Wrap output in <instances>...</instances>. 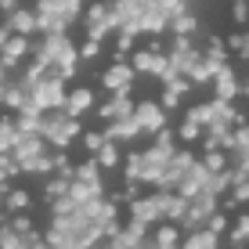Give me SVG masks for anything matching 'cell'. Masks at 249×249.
Instances as JSON below:
<instances>
[{
	"mask_svg": "<svg viewBox=\"0 0 249 249\" xmlns=\"http://www.w3.org/2000/svg\"><path fill=\"white\" fill-rule=\"evenodd\" d=\"M174 235H177L174 228H162V231H159V242H174Z\"/></svg>",
	"mask_w": 249,
	"mask_h": 249,
	"instance_id": "obj_7",
	"label": "cell"
},
{
	"mask_svg": "<svg viewBox=\"0 0 249 249\" xmlns=\"http://www.w3.org/2000/svg\"><path fill=\"white\" fill-rule=\"evenodd\" d=\"M242 90H246V94H249V83H246V87H242Z\"/></svg>",
	"mask_w": 249,
	"mask_h": 249,
	"instance_id": "obj_8",
	"label": "cell"
},
{
	"mask_svg": "<svg viewBox=\"0 0 249 249\" xmlns=\"http://www.w3.org/2000/svg\"><path fill=\"white\" fill-rule=\"evenodd\" d=\"M90 105V94L87 90H80V94H72V98H69V108H72V112H76V108H87Z\"/></svg>",
	"mask_w": 249,
	"mask_h": 249,
	"instance_id": "obj_5",
	"label": "cell"
},
{
	"mask_svg": "<svg viewBox=\"0 0 249 249\" xmlns=\"http://www.w3.org/2000/svg\"><path fill=\"white\" fill-rule=\"evenodd\" d=\"M217 87H220V98H231V94H235V80H231V72H220Z\"/></svg>",
	"mask_w": 249,
	"mask_h": 249,
	"instance_id": "obj_4",
	"label": "cell"
},
{
	"mask_svg": "<svg viewBox=\"0 0 249 249\" xmlns=\"http://www.w3.org/2000/svg\"><path fill=\"white\" fill-rule=\"evenodd\" d=\"M137 112H141L144 126H159V108H156V105H141V108H137Z\"/></svg>",
	"mask_w": 249,
	"mask_h": 249,
	"instance_id": "obj_2",
	"label": "cell"
},
{
	"mask_svg": "<svg viewBox=\"0 0 249 249\" xmlns=\"http://www.w3.org/2000/svg\"><path fill=\"white\" fill-rule=\"evenodd\" d=\"M126 80H130V69H126V65H116L112 72L105 76V83H112V87H123Z\"/></svg>",
	"mask_w": 249,
	"mask_h": 249,
	"instance_id": "obj_1",
	"label": "cell"
},
{
	"mask_svg": "<svg viewBox=\"0 0 249 249\" xmlns=\"http://www.w3.org/2000/svg\"><path fill=\"white\" fill-rule=\"evenodd\" d=\"M98 159H101V162H105V166H112V162H116V148H112V144H101V152H98Z\"/></svg>",
	"mask_w": 249,
	"mask_h": 249,
	"instance_id": "obj_6",
	"label": "cell"
},
{
	"mask_svg": "<svg viewBox=\"0 0 249 249\" xmlns=\"http://www.w3.org/2000/svg\"><path fill=\"white\" fill-rule=\"evenodd\" d=\"M25 206H29V195L25 192H11L7 195V210H25Z\"/></svg>",
	"mask_w": 249,
	"mask_h": 249,
	"instance_id": "obj_3",
	"label": "cell"
}]
</instances>
